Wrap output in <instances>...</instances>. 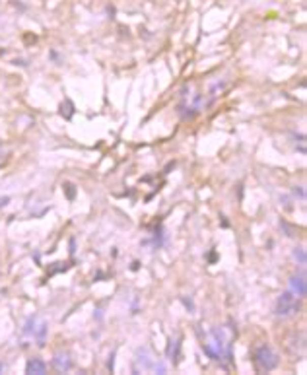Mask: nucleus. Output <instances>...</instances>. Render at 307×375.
Instances as JSON below:
<instances>
[{
    "label": "nucleus",
    "mask_w": 307,
    "mask_h": 375,
    "mask_svg": "<svg viewBox=\"0 0 307 375\" xmlns=\"http://www.w3.org/2000/svg\"><path fill=\"white\" fill-rule=\"evenodd\" d=\"M253 362H255V367L259 371H270V369H274L278 365V356H276V352L270 346L261 344L253 352Z\"/></svg>",
    "instance_id": "1"
},
{
    "label": "nucleus",
    "mask_w": 307,
    "mask_h": 375,
    "mask_svg": "<svg viewBox=\"0 0 307 375\" xmlns=\"http://www.w3.org/2000/svg\"><path fill=\"white\" fill-rule=\"evenodd\" d=\"M297 311H299V298L296 294H292V292H284L276 301L274 313L278 317H282V319H288V317L296 315Z\"/></svg>",
    "instance_id": "2"
},
{
    "label": "nucleus",
    "mask_w": 307,
    "mask_h": 375,
    "mask_svg": "<svg viewBox=\"0 0 307 375\" xmlns=\"http://www.w3.org/2000/svg\"><path fill=\"white\" fill-rule=\"evenodd\" d=\"M290 292L296 294L297 298H305L307 294V284H305V276L303 274H296L290 278Z\"/></svg>",
    "instance_id": "3"
},
{
    "label": "nucleus",
    "mask_w": 307,
    "mask_h": 375,
    "mask_svg": "<svg viewBox=\"0 0 307 375\" xmlns=\"http://www.w3.org/2000/svg\"><path fill=\"white\" fill-rule=\"evenodd\" d=\"M53 364H55L56 371L66 373V371H70V367H72V360H70V356L66 352H56L55 358H53Z\"/></svg>",
    "instance_id": "4"
},
{
    "label": "nucleus",
    "mask_w": 307,
    "mask_h": 375,
    "mask_svg": "<svg viewBox=\"0 0 307 375\" xmlns=\"http://www.w3.org/2000/svg\"><path fill=\"white\" fill-rule=\"evenodd\" d=\"M25 373L29 375H43L47 373V365H45L43 360H39V358H32L27 365H25Z\"/></svg>",
    "instance_id": "5"
},
{
    "label": "nucleus",
    "mask_w": 307,
    "mask_h": 375,
    "mask_svg": "<svg viewBox=\"0 0 307 375\" xmlns=\"http://www.w3.org/2000/svg\"><path fill=\"white\" fill-rule=\"evenodd\" d=\"M294 259H296L297 263H299V265L303 266L305 265V249H303V247H296V249H294Z\"/></svg>",
    "instance_id": "6"
},
{
    "label": "nucleus",
    "mask_w": 307,
    "mask_h": 375,
    "mask_svg": "<svg viewBox=\"0 0 307 375\" xmlns=\"http://www.w3.org/2000/svg\"><path fill=\"white\" fill-rule=\"evenodd\" d=\"M4 204H8V197H0V208H2Z\"/></svg>",
    "instance_id": "7"
},
{
    "label": "nucleus",
    "mask_w": 307,
    "mask_h": 375,
    "mask_svg": "<svg viewBox=\"0 0 307 375\" xmlns=\"http://www.w3.org/2000/svg\"><path fill=\"white\" fill-rule=\"evenodd\" d=\"M0 371H2V365H0Z\"/></svg>",
    "instance_id": "8"
}]
</instances>
